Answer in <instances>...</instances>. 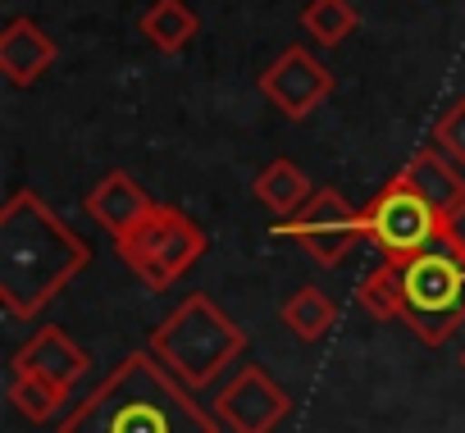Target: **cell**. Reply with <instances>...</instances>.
Wrapping results in <instances>:
<instances>
[{"instance_id": "7402d4cb", "label": "cell", "mask_w": 465, "mask_h": 433, "mask_svg": "<svg viewBox=\"0 0 465 433\" xmlns=\"http://www.w3.org/2000/svg\"><path fill=\"white\" fill-rule=\"evenodd\" d=\"M460 365H465V356H460Z\"/></svg>"}, {"instance_id": "277c9868", "label": "cell", "mask_w": 465, "mask_h": 433, "mask_svg": "<svg viewBox=\"0 0 465 433\" xmlns=\"http://www.w3.org/2000/svg\"><path fill=\"white\" fill-rule=\"evenodd\" d=\"M401 270V320L420 342L438 347L465 324V251L442 233L420 256L397 261Z\"/></svg>"}, {"instance_id": "8992f818", "label": "cell", "mask_w": 465, "mask_h": 433, "mask_svg": "<svg viewBox=\"0 0 465 433\" xmlns=\"http://www.w3.org/2000/svg\"><path fill=\"white\" fill-rule=\"evenodd\" d=\"M447 233V214H438L401 173H392L374 201L365 205V242L383 256V261H406L420 256L424 247H433Z\"/></svg>"}, {"instance_id": "52a82bcc", "label": "cell", "mask_w": 465, "mask_h": 433, "mask_svg": "<svg viewBox=\"0 0 465 433\" xmlns=\"http://www.w3.org/2000/svg\"><path fill=\"white\" fill-rule=\"evenodd\" d=\"M274 233L302 242L320 270H333L356 251V242H365V210H356L338 187H315L306 210L292 220H279Z\"/></svg>"}, {"instance_id": "9c48e42d", "label": "cell", "mask_w": 465, "mask_h": 433, "mask_svg": "<svg viewBox=\"0 0 465 433\" xmlns=\"http://www.w3.org/2000/svg\"><path fill=\"white\" fill-rule=\"evenodd\" d=\"M261 92H265V101H270L283 119H311V114L333 96V74H329V64H320L306 46H288V51L261 74Z\"/></svg>"}, {"instance_id": "5b68a950", "label": "cell", "mask_w": 465, "mask_h": 433, "mask_svg": "<svg viewBox=\"0 0 465 433\" xmlns=\"http://www.w3.org/2000/svg\"><path fill=\"white\" fill-rule=\"evenodd\" d=\"M114 251L151 292H164L205 256V233L178 205L155 201L146 220H137L124 238H114Z\"/></svg>"}, {"instance_id": "ffe728a7", "label": "cell", "mask_w": 465, "mask_h": 433, "mask_svg": "<svg viewBox=\"0 0 465 433\" xmlns=\"http://www.w3.org/2000/svg\"><path fill=\"white\" fill-rule=\"evenodd\" d=\"M433 146H438L447 160L465 164V96L447 101V110L433 119Z\"/></svg>"}, {"instance_id": "7c38bea8", "label": "cell", "mask_w": 465, "mask_h": 433, "mask_svg": "<svg viewBox=\"0 0 465 433\" xmlns=\"http://www.w3.org/2000/svg\"><path fill=\"white\" fill-rule=\"evenodd\" d=\"M151 196H146V187L128 173V169H110L92 192H87V214L110 233V238H124L137 220H146L151 214Z\"/></svg>"}, {"instance_id": "9a60e30c", "label": "cell", "mask_w": 465, "mask_h": 433, "mask_svg": "<svg viewBox=\"0 0 465 433\" xmlns=\"http://www.w3.org/2000/svg\"><path fill=\"white\" fill-rule=\"evenodd\" d=\"M137 33L160 51V55H178L183 46H192V37L201 33V19L187 0H151L137 19Z\"/></svg>"}, {"instance_id": "4fadbf2b", "label": "cell", "mask_w": 465, "mask_h": 433, "mask_svg": "<svg viewBox=\"0 0 465 433\" xmlns=\"http://www.w3.org/2000/svg\"><path fill=\"white\" fill-rule=\"evenodd\" d=\"M401 178L438 210V214H451L460 201H465V178L456 173V160H447L438 146H424L406 160Z\"/></svg>"}, {"instance_id": "5bb4252c", "label": "cell", "mask_w": 465, "mask_h": 433, "mask_svg": "<svg viewBox=\"0 0 465 433\" xmlns=\"http://www.w3.org/2000/svg\"><path fill=\"white\" fill-rule=\"evenodd\" d=\"M252 196L274 214V220H292V214H302L306 201L315 196V182L306 178L302 164H292V160H270V164L256 173Z\"/></svg>"}, {"instance_id": "30bf717a", "label": "cell", "mask_w": 465, "mask_h": 433, "mask_svg": "<svg viewBox=\"0 0 465 433\" xmlns=\"http://www.w3.org/2000/svg\"><path fill=\"white\" fill-rule=\"evenodd\" d=\"M10 369H28V374H37V379H46V383L74 392V383L92 369V356H87L60 324H46V329H37V333L15 351Z\"/></svg>"}, {"instance_id": "d6986e66", "label": "cell", "mask_w": 465, "mask_h": 433, "mask_svg": "<svg viewBox=\"0 0 465 433\" xmlns=\"http://www.w3.org/2000/svg\"><path fill=\"white\" fill-rule=\"evenodd\" d=\"M356 24H361V15L351 0H306V10H302V28L320 46H342L356 33Z\"/></svg>"}, {"instance_id": "ba28073f", "label": "cell", "mask_w": 465, "mask_h": 433, "mask_svg": "<svg viewBox=\"0 0 465 433\" xmlns=\"http://www.w3.org/2000/svg\"><path fill=\"white\" fill-rule=\"evenodd\" d=\"M288 392L261 369V365H242L238 374H232L219 397H214V419L232 433H274L279 419L288 415Z\"/></svg>"}, {"instance_id": "ac0fdd59", "label": "cell", "mask_w": 465, "mask_h": 433, "mask_svg": "<svg viewBox=\"0 0 465 433\" xmlns=\"http://www.w3.org/2000/svg\"><path fill=\"white\" fill-rule=\"evenodd\" d=\"M10 401H15V410H19L24 419L46 424V419L69 401V388H55V383H46V379H37V374H28V369H10Z\"/></svg>"}, {"instance_id": "6da1fadb", "label": "cell", "mask_w": 465, "mask_h": 433, "mask_svg": "<svg viewBox=\"0 0 465 433\" xmlns=\"http://www.w3.org/2000/svg\"><path fill=\"white\" fill-rule=\"evenodd\" d=\"M87 265L92 242L83 233H74L33 187L10 192L0 210V301L15 320L46 310Z\"/></svg>"}, {"instance_id": "7a4b0ae2", "label": "cell", "mask_w": 465, "mask_h": 433, "mask_svg": "<svg viewBox=\"0 0 465 433\" xmlns=\"http://www.w3.org/2000/svg\"><path fill=\"white\" fill-rule=\"evenodd\" d=\"M60 433H219V419L192 401V388L155 351H133L64 415Z\"/></svg>"}, {"instance_id": "e0dca14e", "label": "cell", "mask_w": 465, "mask_h": 433, "mask_svg": "<svg viewBox=\"0 0 465 433\" xmlns=\"http://www.w3.org/2000/svg\"><path fill=\"white\" fill-rule=\"evenodd\" d=\"M356 306L370 320H401V270H397V261L374 265L356 283Z\"/></svg>"}, {"instance_id": "3957f363", "label": "cell", "mask_w": 465, "mask_h": 433, "mask_svg": "<svg viewBox=\"0 0 465 433\" xmlns=\"http://www.w3.org/2000/svg\"><path fill=\"white\" fill-rule=\"evenodd\" d=\"M242 347H247V333L232 324L205 292H192L178 310H169L164 324L146 342V351H155V360L178 383H187L192 392L210 388L232 360L242 356Z\"/></svg>"}, {"instance_id": "8fae6325", "label": "cell", "mask_w": 465, "mask_h": 433, "mask_svg": "<svg viewBox=\"0 0 465 433\" xmlns=\"http://www.w3.org/2000/svg\"><path fill=\"white\" fill-rule=\"evenodd\" d=\"M55 60L60 46L37 19L19 15L5 24V33H0V74H5L10 87H33L42 74H51Z\"/></svg>"}, {"instance_id": "2e32d148", "label": "cell", "mask_w": 465, "mask_h": 433, "mask_svg": "<svg viewBox=\"0 0 465 433\" xmlns=\"http://www.w3.org/2000/svg\"><path fill=\"white\" fill-rule=\"evenodd\" d=\"M283 324L302 338V342H320L333 324H338V306H333V297L329 292H320V288H297L288 301H283Z\"/></svg>"}, {"instance_id": "44dd1931", "label": "cell", "mask_w": 465, "mask_h": 433, "mask_svg": "<svg viewBox=\"0 0 465 433\" xmlns=\"http://www.w3.org/2000/svg\"><path fill=\"white\" fill-rule=\"evenodd\" d=\"M447 238H451V242L465 251V201H460V205L447 214Z\"/></svg>"}]
</instances>
